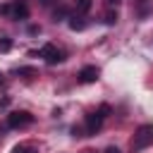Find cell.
I'll return each mask as SVG.
<instances>
[{
	"instance_id": "6da1fadb",
	"label": "cell",
	"mask_w": 153,
	"mask_h": 153,
	"mask_svg": "<svg viewBox=\"0 0 153 153\" xmlns=\"http://www.w3.org/2000/svg\"><path fill=\"white\" fill-rule=\"evenodd\" d=\"M131 151L134 153H139V151H143V148H148V146H153V124H141L136 131H134V136H131Z\"/></svg>"
},
{
	"instance_id": "7a4b0ae2",
	"label": "cell",
	"mask_w": 153,
	"mask_h": 153,
	"mask_svg": "<svg viewBox=\"0 0 153 153\" xmlns=\"http://www.w3.org/2000/svg\"><path fill=\"white\" fill-rule=\"evenodd\" d=\"M33 122V115L26 112V110H14L7 115V127L10 129H22V127H29Z\"/></svg>"
},
{
	"instance_id": "3957f363",
	"label": "cell",
	"mask_w": 153,
	"mask_h": 153,
	"mask_svg": "<svg viewBox=\"0 0 153 153\" xmlns=\"http://www.w3.org/2000/svg\"><path fill=\"white\" fill-rule=\"evenodd\" d=\"M10 10H7V17L10 19H17V22H24L29 17V5L26 0H14V2H7Z\"/></svg>"
},
{
	"instance_id": "277c9868",
	"label": "cell",
	"mask_w": 153,
	"mask_h": 153,
	"mask_svg": "<svg viewBox=\"0 0 153 153\" xmlns=\"http://www.w3.org/2000/svg\"><path fill=\"white\" fill-rule=\"evenodd\" d=\"M38 55L48 62V65H57V62H62L65 60V55H62V50H57L53 43H45L41 50H38Z\"/></svg>"
},
{
	"instance_id": "5b68a950",
	"label": "cell",
	"mask_w": 153,
	"mask_h": 153,
	"mask_svg": "<svg viewBox=\"0 0 153 153\" xmlns=\"http://www.w3.org/2000/svg\"><path fill=\"white\" fill-rule=\"evenodd\" d=\"M98 74H100V69L96 65H86V67L79 69V81L81 84H93V81H98Z\"/></svg>"
},
{
	"instance_id": "8992f818",
	"label": "cell",
	"mask_w": 153,
	"mask_h": 153,
	"mask_svg": "<svg viewBox=\"0 0 153 153\" xmlns=\"http://www.w3.org/2000/svg\"><path fill=\"white\" fill-rule=\"evenodd\" d=\"M103 115L100 112H91V115H86V136H93L98 129H100V124H103Z\"/></svg>"
},
{
	"instance_id": "52a82bcc",
	"label": "cell",
	"mask_w": 153,
	"mask_h": 153,
	"mask_svg": "<svg viewBox=\"0 0 153 153\" xmlns=\"http://www.w3.org/2000/svg\"><path fill=\"white\" fill-rule=\"evenodd\" d=\"M67 17H69V10H67L65 5L55 7V12H53V19H55V22H62V19H67Z\"/></svg>"
},
{
	"instance_id": "ba28073f",
	"label": "cell",
	"mask_w": 153,
	"mask_h": 153,
	"mask_svg": "<svg viewBox=\"0 0 153 153\" xmlns=\"http://www.w3.org/2000/svg\"><path fill=\"white\" fill-rule=\"evenodd\" d=\"M84 26H86V22H84L81 17H69V29H72V31H81Z\"/></svg>"
},
{
	"instance_id": "9c48e42d",
	"label": "cell",
	"mask_w": 153,
	"mask_h": 153,
	"mask_svg": "<svg viewBox=\"0 0 153 153\" xmlns=\"http://www.w3.org/2000/svg\"><path fill=\"white\" fill-rule=\"evenodd\" d=\"M136 12H139L141 19L148 17V0H136Z\"/></svg>"
},
{
	"instance_id": "30bf717a",
	"label": "cell",
	"mask_w": 153,
	"mask_h": 153,
	"mask_svg": "<svg viewBox=\"0 0 153 153\" xmlns=\"http://www.w3.org/2000/svg\"><path fill=\"white\" fill-rule=\"evenodd\" d=\"M103 22H105L108 26H112V24H117V12H115V10H108V12L103 14Z\"/></svg>"
},
{
	"instance_id": "8fae6325",
	"label": "cell",
	"mask_w": 153,
	"mask_h": 153,
	"mask_svg": "<svg viewBox=\"0 0 153 153\" xmlns=\"http://www.w3.org/2000/svg\"><path fill=\"white\" fill-rule=\"evenodd\" d=\"M12 153H38L31 143H19V146H14V151Z\"/></svg>"
},
{
	"instance_id": "7c38bea8",
	"label": "cell",
	"mask_w": 153,
	"mask_h": 153,
	"mask_svg": "<svg viewBox=\"0 0 153 153\" xmlns=\"http://www.w3.org/2000/svg\"><path fill=\"white\" fill-rule=\"evenodd\" d=\"M88 10H91V0H76V12L79 14H84Z\"/></svg>"
},
{
	"instance_id": "4fadbf2b",
	"label": "cell",
	"mask_w": 153,
	"mask_h": 153,
	"mask_svg": "<svg viewBox=\"0 0 153 153\" xmlns=\"http://www.w3.org/2000/svg\"><path fill=\"white\" fill-rule=\"evenodd\" d=\"M10 48H12V38H7V36H5V38H0V50H2V53H7Z\"/></svg>"
},
{
	"instance_id": "5bb4252c",
	"label": "cell",
	"mask_w": 153,
	"mask_h": 153,
	"mask_svg": "<svg viewBox=\"0 0 153 153\" xmlns=\"http://www.w3.org/2000/svg\"><path fill=\"white\" fill-rule=\"evenodd\" d=\"M98 112H100L103 117H108V115L112 112V108H110V105H100V108H98Z\"/></svg>"
},
{
	"instance_id": "9a60e30c",
	"label": "cell",
	"mask_w": 153,
	"mask_h": 153,
	"mask_svg": "<svg viewBox=\"0 0 153 153\" xmlns=\"http://www.w3.org/2000/svg\"><path fill=\"white\" fill-rule=\"evenodd\" d=\"M103 153H122V151H120V148H117V146H108V148H105V151H103Z\"/></svg>"
},
{
	"instance_id": "2e32d148",
	"label": "cell",
	"mask_w": 153,
	"mask_h": 153,
	"mask_svg": "<svg viewBox=\"0 0 153 153\" xmlns=\"http://www.w3.org/2000/svg\"><path fill=\"white\" fill-rule=\"evenodd\" d=\"M120 2H122V0H105V5H108V7H117Z\"/></svg>"
},
{
	"instance_id": "e0dca14e",
	"label": "cell",
	"mask_w": 153,
	"mask_h": 153,
	"mask_svg": "<svg viewBox=\"0 0 153 153\" xmlns=\"http://www.w3.org/2000/svg\"><path fill=\"white\" fill-rule=\"evenodd\" d=\"M53 2H55V0H41V5H45V7H48V5H53Z\"/></svg>"
},
{
	"instance_id": "ac0fdd59",
	"label": "cell",
	"mask_w": 153,
	"mask_h": 153,
	"mask_svg": "<svg viewBox=\"0 0 153 153\" xmlns=\"http://www.w3.org/2000/svg\"><path fill=\"white\" fill-rule=\"evenodd\" d=\"M2 84H5V79H2V74H0V86H2Z\"/></svg>"
},
{
	"instance_id": "d6986e66",
	"label": "cell",
	"mask_w": 153,
	"mask_h": 153,
	"mask_svg": "<svg viewBox=\"0 0 153 153\" xmlns=\"http://www.w3.org/2000/svg\"><path fill=\"white\" fill-rule=\"evenodd\" d=\"M84 153H96V151H84Z\"/></svg>"
}]
</instances>
